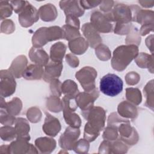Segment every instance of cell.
<instances>
[{
	"label": "cell",
	"instance_id": "6da1fadb",
	"mask_svg": "<svg viewBox=\"0 0 154 154\" xmlns=\"http://www.w3.org/2000/svg\"><path fill=\"white\" fill-rule=\"evenodd\" d=\"M138 52V47L135 45L120 46L114 50L111 64L114 69L123 70L132 61Z\"/></svg>",
	"mask_w": 154,
	"mask_h": 154
},
{
	"label": "cell",
	"instance_id": "7a4b0ae2",
	"mask_svg": "<svg viewBox=\"0 0 154 154\" xmlns=\"http://www.w3.org/2000/svg\"><path fill=\"white\" fill-rule=\"evenodd\" d=\"M123 83L122 79L116 74L108 73L104 75L100 81L99 88L104 94L114 97L123 90Z\"/></svg>",
	"mask_w": 154,
	"mask_h": 154
},
{
	"label": "cell",
	"instance_id": "3957f363",
	"mask_svg": "<svg viewBox=\"0 0 154 154\" xmlns=\"http://www.w3.org/2000/svg\"><path fill=\"white\" fill-rule=\"evenodd\" d=\"M97 76V72L91 67H84L76 73L78 79L86 91H91L94 90V79Z\"/></svg>",
	"mask_w": 154,
	"mask_h": 154
},
{
	"label": "cell",
	"instance_id": "277c9868",
	"mask_svg": "<svg viewBox=\"0 0 154 154\" xmlns=\"http://www.w3.org/2000/svg\"><path fill=\"white\" fill-rule=\"evenodd\" d=\"M13 75L7 70L1 71V94L2 97L11 95L16 89V81Z\"/></svg>",
	"mask_w": 154,
	"mask_h": 154
},
{
	"label": "cell",
	"instance_id": "5b68a950",
	"mask_svg": "<svg viewBox=\"0 0 154 154\" xmlns=\"http://www.w3.org/2000/svg\"><path fill=\"white\" fill-rule=\"evenodd\" d=\"M38 14L35 8L29 3L23 9L22 12L19 14V21L22 26H29L37 21L38 19Z\"/></svg>",
	"mask_w": 154,
	"mask_h": 154
},
{
	"label": "cell",
	"instance_id": "8992f818",
	"mask_svg": "<svg viewBox=\"0 0 154 154\" xmlns=\"http://www.w3.org/2000/svg\"><path fill=\"white\" fill-rule=\"evenodd\" d=\"M79 129L68 127L65 132L60 138V145L61 148L67 150H72L75 144V141L79 135Z\"/></svg>",
	"mask_w": 154,
	"mask_h": 154
},
{
	"label": "cell",
	"instance_id": "52a82bcc",
	"mask_svg": "<svg viewBox=\"0 0 154 154\" xmlns=\"http://www.w3.org/2000/svg\"><path fill=\"white\" fill-rule=\"evenodd\" d=\"M63 66L61 62H54L53 66L51 64L46 66L45 74L44 79L48 82L50 80H54L55 78H58L61 74Z\"/></svg>",
	"mask_w": 154,
	"mask_h": 154
},
{
	"label": "cell",
	"instance_id": "ba28073f",
	"mask_svg": "<svg viewBox=\"0 0 154 154\" xmlns=\"http://www.w3.org/2000/svg\"><path fill=\"white\" fill-rule=\"evenodd\" d=\"M43 74L42 67L40 65H29L23 71L22 76L26 79H40Z\"/></svg>",
	"mask_w": 154,
	"mask_h": 154
},
{
	"label": "cell",
	"instance_id": "9c48e42d",
	"mask_svg": "<svg viewBox=\"0 0 154 154\" xmlns=\"http://www.w3.org/2000/svg\"><path fill=\"white\" fill-rule=\"evenodd\" d=\"M22 58V55L17 57L12 63L11 66L9 68V71L13 75V76L16 78H20V76L22 75V73L25 69H26L25 66L27 63V60L25 57H24L22 62L20 60Z\"/></svg>",
	"mask_w": 154,
	"mask_h": 154
},
{
	"label": "cell",
	"instance_id": "30bf717a",
	"mask_svg": "<svg viewBox=\"0 0 154 154\" xmlns=\"http://www.w3.org/2000/svg\"><path fill=\"white\" fill-rule=\"evenodd\" d=\"M66 51V45L61 42L56 43L51 49V58L54 62H61Z\"/></svg>",
	"mask_w": 154,
	"mask_h": 154
},
{
	"label": "cell",
	"instance_id": "8fae6325",
	"mask_svg": "<svg viewBox=\"0 0 154 154\" xmlns=\"http://www.w3.org/2000/svg\"><path fill=\"white\" fill-rule=\"evenodd\" d=\"M78 1H72V4H70L67 6H60L61 8L64 9V12L67 15H72L74 16H81L83 15L84 11L82 10L81 8H79V5H78Z\"/></svg>",
	"mask_w": 154,
	"mask_h": 154
},
{
	"label": "cell",
	"instance_id": "7c38bea8",
	"mask_svg": "<svg viewBox=\"0 0 154 154\" xmlns=\"http://www.w3.org/2000/svg\"><path fill=\"white\" fill-rule=\"evenodd\" d=\"M29 57L31 60L33 62H35V63L38 60V57H40L46 63V64L49 60L48 55L46 54V52L44 50L35 48H32L30 50Z\"/></svg>",
	"mask_w": 154,
	"mask_h": 154
},
{
	"label": "cell",
	"instance_id": "4fadbf2b",
	"mask_svg": "<svg viewBox=\"0 0 154 154\" xmlns=\"http://www.w3.org/2000/svg\"><path fill=\"white\" fill-rule=\"evenodd\" d=\"M16 134V132L14 128L4 126L1 128V137L4 141L12 140Z\"/></svg>",
	"mask_w": 154,
	"mask_h": 154
}]
</instances>
